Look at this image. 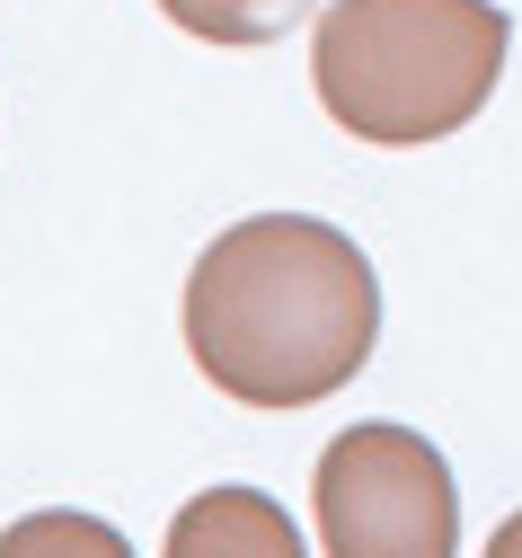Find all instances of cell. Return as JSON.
Here are the masks:
<instances>
[{
	"instance_id": "5",
	"label": "cell",
	"mask_w": 522,
	"mask_h": 558,
	"mask_svg": "<svg viewBox=\"0 0 522 558\" xmlns=\"http://www.w3.org/2000/svg\"><path fill=\"white\" fill-rule=\"evenodd\" d=\"M160 10L204 45H275L292 19H311V0H160Z\"/></svg>"
},
{
	"instance_id": "2",
	"label": "cell",
	"mask_w": 522,
	"mask_h": 558,
	"mask_svg": "<svg viewBox=\"0 0 522 558\" xmlns=\"http://www.w3.org/2000/svg\"><path fill=\"white\" fill-rule=\"evenodd\" d=\"M505 45L496 0H337L311 45V89L354 143L416 151L487 107Z\"/></svg>"
},
{
	"instance_id": "3",
	"label": "cell",
	"mask_w": 522,
	"mask_h": 558,
	"mask_svg": "<svg viewBox=\"0 0 522 558\" xmlns=\"http://www.w3.org/2000/svg\"><path fill=\"white\" fill-rule=\"evenodd\" d=\"M311 506L328 558H461L452 470L408 426H345L311 470Z\"/></svg>"
},
{
	"instance_id": "7",
	"label": "cell",
	"mask_w": 522,
	"mask_h": 558,
	"mask_svg": "<svg viewBox=\"0 0 522 558\" xmlns=\"http://www.w3.org/2000/svg\"><path fill=\"white\" fill-rule=\"evenodd\" d=\"M487 558H522V514H505V523H496V541H487Z\"/></svg>"
},
{
	"instance_id": "4",
	"label": "cell",
	"mask_w": 522,
	"mask_h": 558,
	"mask_svg": "<svg viewBox=\"0 0 522 558\" xmlns=\"http://www.w3.org/2000/svg\"><path fill=\"white\" fill-rule=\"evenodd\" d=\"M169 558H311L292 514L257 487H204L169 523Z\"/></svg>"
},
{
	"instance_id": "1",
	"label": "cell",
	"mask_w": 522,
	"mask_h": 558,
	"mask_svg": "<svg viewBox=\"0 0 522 558\" xmlns=\"http://www.w3.org/2000/svg\"><path fill=\"white\" fill-rule=\"evenodd\" d=\"M372 257L311 214H257L221 231L186 275V355L213 390L248 408H311L345 390L372 364Z\"/></svg>"
},
{
	"instance_id": "6",
	"label": "cell",
	"mask_w": 522,
	"mask_h": 558,
	"mask_svg": "<svg viewBox=\"0 0 522 558\" xmlns=\"http://www.w3.org/2000/svg\"><path fill=\"white\" fill-rule=\"evenodd\" d=\"M0 558H133V541L98 514H27L0 532Z\"/></svg>"
}]
</instances>
